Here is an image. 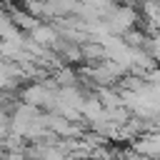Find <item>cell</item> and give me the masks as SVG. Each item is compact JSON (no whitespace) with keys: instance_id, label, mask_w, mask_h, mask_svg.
<instances>
[]
</instances>
